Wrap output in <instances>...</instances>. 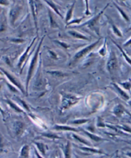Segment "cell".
Instances as JSON below:
<instances>
[{"mask_svg": "<svg viewBox=\"0 0 131 158\" xmlns=\"http://www.w3.org/2000/svg\"><path fill=\"white\" fill-rule=\"evenodd\" d=\"M45 36H43V37L41 39L39 46L37 48V50L35 52L31 60V62L29 66V69H28V74H27V76H26V88H25V90H26V95L28 94V87H29V84L30 82L31 79L33 76V74H34V71L35 69L36 68V65L37 64V61H38V58H39V55L40 53V50L42 44V42L43 41V39H44Z\"/></svg>", "mask_w": 131, "mask_h": 158, "instance_id": "6da1fadb", "label": "cell"}, {"mask_svg": "<svg viewBox=\"0 0 131 158\" xmlns=\"http://www.w3.org/2000/svg\"><path fill=\"white\" fill-rule=\"evenodd\" d=\"M56 42H58L59 45L62 46L63 48H64L65 49H67V48L69 47V46L67 44H66V43H65V42H61V41H59V40H56Z\"/></svg>", "mask_w": 131, "mask_h": 158, "instance_id": "f35d334b", "label": "cell"}, {"mask_svg": "<svg viewBox=\"0 0 131 158\" xmlns=\"http://www.w3.org/2000/svg\"><path fill=\"white\" fill-rule=\"evenodd\" d=\"M111 27H112V30H113V33H114L117 36H118L119 37H122V36H123V35H122L121 32L120 31V30L118 29V28L115 24L112 23L111 24Z\"/></svg>", "mask_w": 131, "mask_h": 158, "instance_id": "f546056e", "label": "cell"}, {"mask_svg": "<svg viewBox=\"0 0 131 158\" xmlns=\"http://www.w3.org/2000/svg\"><path fill=\"white\" fill-rule=\"evenodd\" d=\"M80 131H82L83 132L88 136L92 142H96V143H100V142H106L108 141V139L104 138L103 137H101L100 136H98L97 135H95L93 133L89 132L88 131H86L84 129H80Z\"/></svg>", "mask_w": 131, "mask_h": 158, "instance_id": "5bb4252c", "label": "cell"}, {"mask_svg": "<svg viewBox=\"0 0 131 158\" xmlns=\"http://www.w3.org/2000/svg\"><path fill=\"white\" fill-rule=\"evenodd\" d=\"M0 113L2 114V117H3V119H4L5 117V111L3 110V108L1 106H0Z\"/></svg>", "mask_w": 131, "mask_h": 158, "instance_id": "f6af8a7d", "label": "cell"}, {"mask_svg": "<svg viewBox=\"0 0 131 158\" xmlns=\"http://www.w3.org/2000/svg\"><path fill=\"white\" fill-rule=\"evenodd\" d=\"M122 158H128V157H125V156H122Z\"/></svg>", "mask_w": 131, "mask_h": 158, "instance_id": "816d5d0a", "label": "cell"}, {"mask_svg": "<svg viewBox=\"0 0 131 158\" xmlns=\"http://www.w3.org/2000/svg\"><path fill=\"white\" fill-rule=\"evenodd\" d=\"M0 71H1L3 73V75H5L6 77V78L8 79V80H9V81L12 85H15L17 88V89H19L23 94H26V90H25V89H24V86L23 85L21 82L14 75L6 71L5 69H4L2 67H0Z\"/></svg>", "mask_w": 131, "mask_h": 158, "instance_id": "277c9868", "label": "cell"}, {"mask_svg": "<svg viewBox=\"0 0 131 158\" xmlns=\"http://www.w3.org/2000/svg\"><path fill=\"white\" fill-rule=\"evenodd\" d=\"M71 138L75 140L76 142H77L83 144L84 146H88V147H92V143L89 141V140L86 139L80 136H79L78 135L74 133H71Z\"/></svg>", "mask_w": 131, "mask_h": 158, "instance_id": "2e32d148", "label": "cell"}, {"mask_svg": "<svg viewBox=\"0 0 131 158\" xmlns=\"http://www.w3.org/2000/svg\"><path fill=\"white\" fill-rule=\"evenodd\" d=\"M26 126L21 120H15L12 124L11 132L14 137H21L26 130Z\"/></svg>", "mask_w": 131, "mask_h": 158, "instance_id": "5b68a950", "label": "cell"}, {"mask_svg": "<svg viewBox=\"0 0 131 158\" xmlns=\"http://www.w3.org/2000/svg\"><path fill=\"white\" fill-rule=\"evenodd\" d=\"M36 39H37V37H35V38L33 39V40H32L31 42L30 43V44L27 47V48H26L25 52L22 55V56L20 57V58H19V60L18 64H17V67H18L19 69H21V70L22 66H23L24 62L25 61L26 59L27 58V57H28V52H29V51H30L31 48L32 46L33 45V43L35 42V41Z\"/></svg>", "mask_w": 131, "mask_h": 158, "instance_id": "9a60e30c", "label": "cell"}, {"mask_svg": "<svg viewBox=\"0 0 131 158\" xmlns=\"http://www.w3.org/2000/svg\"><path fill=\"white\" fill-rule=\"evenodd\" d=\"M49 54H50V55H51V57L53 59H56V58H57L56 54L55 53V52L52 51H49Z\"/></svg>", "mask_w": 131, "mask_h": 158, "instance_id": "b9f144b4", "label": "cell"}, {"mask_svg": "<svg viewBox=\"0 0 131 158\" xmlns=\"http://www.w3.org/2000/svg\"><path fill=\"white\" fill-rule=\"evenodd\" d=\"M9 4L10 3H9V2H8V1H3V0H2V1H0V5L8 6Z\"/></svg>", "mask_w": 131, "mask_h": 158, "instance_id": "7bdbcfd3", "label": "cell"}, {"mask_svg": "<svg viewBox=\"0 0 131 158\" xmlns=\"http://www.w3.org/2000/svg\"><path fill=\"white\" fill-rule=\"evenodd\" d=\"M68 33L70 35L72 36L74 38H76V39L84 40H90V39L87 37L86 36L84 35L79 33L76 31H74V30H69L68 31Z\"/></svg>", "mask_w": 131, "mask_h": 158, "instance_id": "ffe728a7", "label": "cell"}, {"mask_svg": "<svg viewBox=\"0 0 131 158\" xmlns=\"http://www.w3.org/2000/svg\"><path fill=\"white\" fill-rule=\"evenodd\" d=\"M77 150L80 152V154H77L79 156H81L82 157H88L94 155H99V156H109V154L105 152L104 151L99 148H95L93 147H88V146H80L76 144H72Z\"/></svg>", "mask_w": 131, "mask_h": 158, "instance_id": "7a4b0ae2", "label": "cell"}, {"mask_svg": "<svg viewBox=\"0 0 131 158\" xmlns=\"http://www.w3.org/2000/svg\"><path fill=\"white\" fill-rule=\"evenodd\" d=\"M113 157H114V156H112L111 157H109V158H113ZM115 158H116V156H115Z\"/></svg>", "mask_w": 131, "mask_h": 158, "instance_id": "f907efd6", "label": "cell"}, {"mask_svg": "<svg viewBox=\"0 0 131 158\" xmlns=\"http://www.w3.org/2000/svg\"><path fill=\"white\" fill-rule=\"evenodd\" d=\"M112 41L113 42V43H114L116 45V46L119 49V50L120 51V52H121V54L122 55H123V56H124V58L125 59V60L127 61V62L128 63V64H129L130 65H131V59L128 56V55H127V53H126V52H125V51L123 49H122L118 44H117L114 40H112Z\"/></svg>", "mask_w": 131, "mask_h": 158, "instance_id": "cb8c5ba5", "label": "cell"}, {"mask_svg": "<svg viewBox=\"0 0 131 158\" xmlns=\"http://www.w3.org/2000/svg\"><path fill=\"white\" fill-rule=\"evenodd\" d=\"M49 17H50V23H51V26L52 28H58V26L55 20H54L53 17H52V15L51 14V13H49Z\"/></svg>", "mask_w": 131, "mask_h": 158, "instance_id": "836d02e7", "label": "cell"}, {"mask_svg": "<svg viewBox=\"0 0 131 158\" xmlns=\"http://www.w3.org/2000/svg\"><path fill=\"white\" fill-rule=\"evenodd\" d=\"M45 2L52 8V10H53L56 13L57 15H58L59 16H60L61 17H62V18H63L62 15L61 14V13L59 12L58 8L57 7V6L53 3V2H52V1H45Z\"/></svg>", "mask_w": 131, "mask_h": 158, "instance_id": "d4e9b609", "label": "cell"}, {"mask_svg": "<svg viewBox=\"0 0 131 158\" xmlns=\"http://www.w3.org/2000/svg\"><path fill=\"white\" fill-rule=\"evenodd\" d=\"M50 158H63L62 151L59 149H56L52 153Z\"/></svg>", "mask_w": 131, "mask_h": 158, "instance_id": "f1b7e54d", "label": "cell"}, {"mask_svg": "<svg viewBox=\"0 0 131 158\" xmlns=\"http://www.w3.org/2000/svg\"><path fill=\"white\" fill-rule=\"evenodd\" d=\"M113 85L114 86V87L115 88V89L117 90V92L121 96V98L122 99H123L125 101H128V100L130 99L129 95L123 89H121V88L118 85H117L116 83H113Z\"/></svg>", "mask_w": 131, "mask_h": 158, "instance_id": "d6986e66", "label": "cell"}, {"mask_svg": "<svg viewBox=\"0 0 131 158\" xmlns=\"http://www.w3.org/2000/svg\"><path fill=\"white\" fill-rule=\"evenodd\" d=\"M74 157L75 158H86L85 157H82L81 156H79L77 155V154H74ZM104 156H99V157H93V158H104Z\"/></svg>", "mask_w": 131, "mask_h": 158, "instance_id": "ab89813d", "label": "cell"}, {"mask_svg": "<svg viewBox=\"0 0 131 158\" xmlns=\"http://www.w3.org/2000/svg\"><path fill=\"white\" fill-rule=\"evenodd\" d=\"M42 136L47 137L48 138H51V139H59V138H61V137H59L58 135H56L55 134H52V133H43V134H42Z\"/></svg>", "mask_w": 131, "mask_h": 158, "instance_id": "e575fe53", "label": "cell"}, {"mask_svg": "<svg viewBox=\"0 0 131 158\" xmlns=\"http://www.w3.org/2000/svg\"><path fill=\"white\" fill-rule=\"evenodd\" d=\"M33 154H34L35 158H44V157H43L42 155L39 154V152L37 151V149L34 147H33Z\"/></svg>", "mask_w": 131, "mask_h": 158, "instance_id": "74e56055", "label": "cell"}, {"mask_svg": "<svg viewBox=\"0 0 131 158\" xmlns=\"http://www.w3.org/2000/svg\"><path fill=\"white\" fill-rule=\"evenodd\" d=\"M52 129L56 131H67V132H71V133H77L79 131H80V129H79L77 128L67 126V125L56 124L52 127Z\"/></svg>", "mask_w": 131, "mask_h": 158, "instance_id": "4fadbf2b", "label": "cell"}, {"mask_svg": "<svg viewBox=\"0 0 131 158\" xmlns=\"http://www.w3.org/2000/svg\"><path fill=\"white\" fill-rule=\"evenodd\" d=\"M108 6H109V4H108L106 6H105V7L103 8V9L102 10V11H100L97 15L95 16L94 17H93V18L91 19L90 20H89V21H88L87 22H86L84 24H82L81 26H88V27L89 28H90V29L92 30H94L96 33H97L98 35H99V31H98L97 30V24H98L99 20V19L100 18L101 15H102L103 12H104L105 10L106 9V8H108Z\"/></svg>", "mask_w": 131, "mask_h": 158, "instance_id": "8992f818", "label": "cell"}, {"mask_svg": "<svg viewBox=\"0 0 131 158\" xmlns=\"http://www.w3.org/2000/svg\"><path fill=\"white\" fill-rule=\"evenodd\" d=\"M131 30V25H130V28L128 29V30L127 31H130Z\"/></svg>", "mask_w": 131, "mask_h": 158, "instance_id": "681fc988", "label": "cell"}, {"mask_svg": "<svg viewBox=\"0 0 131 158\" xmlns=\"http://www.w3.org/2000/svg\"><path fill=\"white\" fill-rule=\"evenodd\" d=\"M122 87H123V89H124L125 90H130L131 89V82L129 81H125V82H123V83H119Z\"/></svg>", "mask_w": 131, "mask_h": 158, "instance_id": "1f68e13d", "label": "cell"}, {"mask_svg": "<svg viewBox=\"0 0 131 158\" xmlns=\"http://www.w3.org/2000/svg\"><path fill=\"white\" fill-rule=\"evenodd\" d=\"M129 106H130V108H131V100H130V101H129Z\"/></svg>", "mask_w": 131, "mask_h": 158, "instance_id": "c3c4849f", "label": "cell"}, {"mask_svg": "<svg viewBox=\"0 0 131 158\" xmlns=\"http://www.w3.org/2000/svg\"><path fill=\"white\" fill-rule=\"evenodd\" d=\"M114 5H115V6H116V8H117V10H118V12H120V14H121V17H123V18H124V20H125L126 21L129 22V18L128 15L126 14V13H125L123 10H122L121 8L118 5H117L115 3H114Z\"/></svg>", "mask_w": 131, "mask_h": 158, "instance_id": "83f0119b", "label": "cell"}, {"mask_svg": "<svg viewBox=\"0 0 131 158\" xmlns=\"http://www.w3.org/2000/svg\"><path fill=\"white\" fill-rule=\"evenodd\" d=\"M86 10L85 12V14L86 15H89L91 14V12H89V8H88V1H86Z\"/></svg>", "mask_w": 131, "mask_h": 158, "instance_id": "60d3db41", "label": "cell"}, {"mask_svg": "<svg viewBox=\"0 0 131 158\" xmlns=\"http://www.w3.org/2000/svg\"><path fill=\"white\" fill-rule=\"evenodd\" d=\"M75 4H76V2H74L72 4V5L71 6V7L68 8V10L67 12L66 17H65V23H66V24H67L69 21H71V19H72L73 11H74V6H75Z\"/></svg>", "mask_w": 131, "mask_h": 158, "instance_id": "603a6c76", "label": "cell"}, {"mask_svg": "<svg viewBox=\"0 0 131 158\" xmlns=\"http://www.w3.org/2000/svg\"><path fill=\"white\" fill-rule=\"evenodd\" d=\"M100 41V38L99 39H98L96 42L92 43V44L85 47L81 51L77 52L74 57V60L76 61H78V60H81L83 57H84L86 55H88L89 52L92 51L93 49H94L96 47H97V46L99 44Z\"/></svg>", "mask_w": 131, "mask_h": 158, "instance_id": "52a82bcc", "label": "cell"}, {"mask_svg": "<svg viewBox=\"0 0 131 158\" xmlns=\"http://www.w3.org/2000/svg\"><path fill=\"white\" fill-rule=\"evenodd\" d=\"M32 158H35V157H34V156H33V157H32Z\"/></svg>", "mask_w": 131, "mask_h": 158, "instance_id": "11a10c76", "label": "cell"}, {"mask_svg": "<svg viewBox=\"0 0 131 158\" xmlns=\"http://www.w3.org/2000/svg\"><path fill=\"white\" fill-rule=\"evenodd\" d=\"M124 156L131 158V151H126L125 152H124Z\"/></svg>", "mask_w": 131, "mask_h": 158, "instance_id": "ee69618b", "label": "cell"}, {"mask_svg": "<svg viewBox=\"0 0 131 158\" xmlns=\"http://www.w3.org/2000/svg\"><path fill=\"white\" fill-rule=\"evenodd\" d=\"M97 126L98 127H101V128H103V127H106V124H105V123L104 122V121H103L102 118H100V117H98L97 118Z\"/></svg>", "mask_w": 131, "mask_h": 158, "instance_id": "d590c367", "label": "cell"}, {"mask_svg": "<svg viewBox=\"0 0 131 158\" xmlns=\"http://www.w3.org/2000/svg\"><path fill=\"white\" fill-rule=\"evenodd\" d=\"M106 42H105L104 44L103 45V47L99 51V54L101 56H104L105 55H106Z\"/></svg>", "mask_w": 131, "mask_h": 158, "instance_id": "8d00e7d4", "label": "cell"}, {"mask_svg": "<svg viewBox=\"0 0 131 158\" xmlns=\"http://www.w3.org/2000/svg\"><path fill=\"white\" fill-rule=\"evenodd\" d=\"M21 6L17 4L10 8L9 14H8V17H9V21L12 26L14 25V23H15L17 18H18L21 11Z\"/></svg>", "mask_w": 131, "mask_h": 158, "instance_id": "30bf717a", "label": "cell"}, {"mask_svg": "<svg viewBox=\"0 0 131 158\" xmlns=\"http://www.w3.org/2000/svg\"><path fill=\"white\" fill-rule=\"evenodd\" d=\"M47 73H50V74L52 75L55 77H65L66 76H68L67 74H65L62 72L57 71H49Z\"/></svg>", "mask_w": 131, "mask_h": 158, "instance_id": "4dcf8cb0", "label": "cell"}, {"mask_svg": "<svg viewBox=\"0 0 131 158\" xmlns=\"http://www.w3.org/2000/svg\"><path fill=\"white\" fill-rule=\"evenodd\" d=\"M130 45H131V38H130V39H129V40L124 44V46L125 47L129 46H130Z\"/></svg>", "mask_w": 131, "mask_h": 158, "instance_id": "bcb514c9", "label": "cell"}, {"mask_svg": "<svg viewBox=\"0 0 131 158\" xmlns=\"http://www.w3.org/2000/svg\"><path fill=\"white\" fill-rule=\"evenodd\" d=\"M84 19V17H81V18H78V19H74L71 21H69L67 24V26H68V25H71V24H80L81 23V21Z\"/></svg>", "mask_w": 131, "mask_h": 158, "instance_id": "d6a6232c", "label": "cell"}, {"mask_svg": "<svg viewBox=\"0 0 131 158\" xmlns=\"http://www.w3.org/2000/svg\"><path fill=\"white\" fill-rule=\"evenodd\" d=\"M116 127L119 129V130L123 131V132H125V133L131 134V127H130L127 125L122 124V125H120V126H117Z\"/></svg>", "mask_w": 131, "mask_h": 158, "instance_id": "4316f807", "label": "cell"}, {"mask_svg": "<svg viewBox=\"0 0 131 158\" xmlns=\"http://www.w3.org/2000/svg\"><path fill=\"white\" fill-rule=\"evenodd\" d=\"M118 67V60L117 57L116 56L115 52L112 51L110 52L109 57L108 60V63H107V69L108 70V71L112 74L114 73Z\"/></svg>", "mask_w": 131, "mask_h": 158, "instance_id": "ba28073f", "label": "cell"}, {"mask_svg": "<svg viewBox=\"0 0 131 158\" xmlns=\"http://www.w3.org/2000/svg\"><path fill=\"white\" fill-rule=\"evenodd\" d=\"M60 150L62 152L63 158H72V144L70 141L61 145Z\"/></svg>", "mask_w": 131, "mask_h": 158, "instance_id": "8fae6325", "label": "cell"}, {"mask_svg": "<svg viewBox=\"0 0 131 158\" xmlns=\"http://www.w3.org/2000/svg\"><path fill=\"white\" fill-rule=\"evenodd\" d=\"M31 6V10L32 12V15L34 19L35 24V28H37V8L35 5V2L34 1H30L29 2Z\"/></svg>", "mask_w": 131, "mask_h": 158, "instance_id": "7402d4cb", "label": "cell"}, {"mask_svg": "<svg viewBox=\"0 0 131 158\" xmlns=\"http://www.w3.org/2000/svg\"><path fill=\"white\" fill-rule=\"evenodd\" d=\"M80 98L77 97V95L70 94H62V103H61V110H65L74 106L77 104L80 100Z\"/></svg>", "mask_w": 131, "mask_h": 158, "instance_id": "3957f363", "label": "cell"}, {"mask_svg": "<svg viewBox=\"0 0 131 158\" xmlns=\"http://www.w3.org/2000/svg\"><path fill=\"white\" fill-rule=\"evenodd\" d=\"M12 151V145L4 137L0 132V156L7 154Z\"/></svg>", "mask_w": 131, "mask_h": 158, "instance_id": "9c48e42d", "label": "cell"}, {"mask_svg": "<svg viewBox=\"0 0 131 158\" xmlns=\"http://www.w3.org/2000/svg\"><path fill=\"white\" fill-rule=\"evenodd\" d=\"M1 87H2V86H1V85H0V89H1Z\"/></svg>", "mask_w": 131, "mask_h": 158, "instance_id": "db71d44e", "label": "cell"}, {"mask_svg": "<svg viewBox=\"0 0 131 158\" xmlns=\"http://www.w3.org/2000/svg\"><path fill=\"white\" fill-rule=\"evenodd\" d=\"M5 101H6V102L7 103V104L8 105V106H9L15 111H16L17 113H24V111L18 106V105L16 104L12 101L8 99H6L5 100Z\"/></svg>", "mask_w": 131, "mask_h": 158, "instance_id": "44dd1931", "label": "cell"}, {"mask_svg": "<svg viewBox=\"0 0 131 158\" xmlns=\"http://www.w3.org/2000/svg\"><path fill=\"white\" fill-rule=\"evenodd\" d=\"M34 147L37 149V151L39 152L40 155L43 157H45L49 151L48 146L44 143L41 142H34Z\"/></svg>", "mask_w": 131, "mask_h": 158, "instance_id": "7c38bea8", "label": "cell"}, {"mask_svg": "<svg viewBox=\"0 0 131 158\" xmlns=\"http://www.w3.org/2000/svg\"><path fill=\"white\" fill-rule=\"evenodd\" d=\"M115 153H116V158H122V156H120V155L118 154V151H116Z\"/></svg>", "mask_w": 131, "mask_h": 158, "instance_id": "7dc6e473", "label": "cell"}, {"mask_svg": "<svg viewBox=\"0 0 131 158\" xmlns=\"http://www.w3.org/2000/svg\"><path fill=\"white\" fill-rule=\"evenodd\" d=\"M0 75H3V73H2L1 71H0Z\"/></svg>", "mask_w": 131, "mask_h": 158, "instance_id": "f5cc1de1", "label": "cell"}, {"mask_svg": "<svg viewBox=\"0 0 131 158\" xmlns=\"http://www.w3.org/2000/svg\"><path fill=\"white\" fill-rule=\"evenodd\" d=\"M125 109L123 105H121V104H118L114 107V108L113 109L112 112L116 117H121L125 113Z\"/></svg>", "mask_w": 131, "mask_h": 158, "instance_id": "ac0fdd59", "label": "cell"}, {"mask_svg": "<svg viewBox=\"0 0 131 158\" xmlns=\"http://www.w3.org/2000/svg\"><path fill=\"white\" fill-rule=\"evenodd\" d=\"M18 158H30V147L28 144L23 145L19 152Z\"/></svg>", "mask_w": 131, "mask_h": 158, "instance_id": "e0dca14e", "label": "cell"}, {"mask_svg": "<svg viewBox=\"0 0 131 158\" xmlns=\"http://www.w3.org/2000/svg\"><path fill=\"white\" fill-rule=\"evenodd\" d=\"M90 121V119L87 118H81V119H76L71 122V124L73 125H83L86 124L87 122Z\"/></svg>", "mask_w": 131, "mask_h": 158, "instance_id": "484cf974", "label": "cell"}]
</instances>
